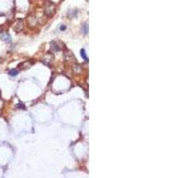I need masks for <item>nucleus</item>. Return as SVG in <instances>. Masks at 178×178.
<instances>
[{"label": "nucleus", "instance_id": "1", "mask_svg": "<svg viewBox=\"0 0 178 178\" xmlns=\"http://www.w3.org/2000/svg\"><path fill=\"white\" fill-rule=\"evenodd\" d=\"M17 74H18V70H11L9 71V75L12 76V77H14Z\"/></svg>", "mask_w": 178, "mask_h": 178}, {"label": "nucleus", "instance_id": "2", "mask_svg": "<svg viewBox=\"0 0 178 178\" xmlns=\"http://www.w3.org/2000/svg\"><path fill=\"white\" fill-rule=\"evenodd\" d=\"M2 39H3V40H5V41H8V42L11 41V38H10V36L7 35V34H6L5 36H3V37H2Z\"/></svg>", "mask_w": 178, "mask_h": 178}, {"label": "nucleus", "instance_id": "3", "mask_svg": "<svg viewBox=\"0 0 178 178\" xmlns=\"http://www.w3.org/2000/svg\"><path fill=\"white\" fill-rule=\"evenodd\" d=\"M81 56H82V58L84 59V60L88 61V58L86 57V55H85V50H84V49L81 50Z\"/></svg>", "mask_w": 178, "mask_h": 178}, {"label": "nucleus", "instance_id": "4", "mask_svg": "<svg viewBox=\"0 0 178 178\" xmlns=\"http://www.w3.org/2000/svg\"><path fill=\"white\" fill-rule=\"evenodd\" d=\"M65 29H66V27H65V26H62V27L61 28V30H65Z\"/></svg>", "mask_w": 178, "mask_h": 178}, {"label": "nucleus", "instance_id": "5", "mask_svg": "<svg viewBox=\"0 0 178 178\" xmlns=\"http://www.w3.org/2000/svg\"><path fill=\"white\" fill-rule=\"evenodd\" d=\"M0 94H1V93H0Z\"/></svg>", "mask_w": 178, "mask_h": 178}]
</instances>
